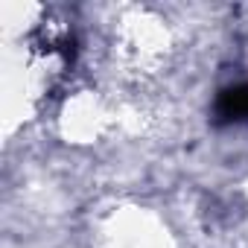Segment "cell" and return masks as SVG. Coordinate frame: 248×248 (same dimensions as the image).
Instances as JSON below:
<instances>
[{
	"label": "cell",
	"mask_w": 248,
	"mask_h": 248,
	"mask_svg": "<svg viewBox=\"0 0 248 248\" xmlns=\"http://www.w3.org/2000/svg\"><path fill=\"white\" fill-rule=\"evenodd\" d=\"M216 117L231 123V120H248V85H233L225 88L216 99Z\"/></svg>",
	"instance_id": "cell-1"
}]
</instances>
